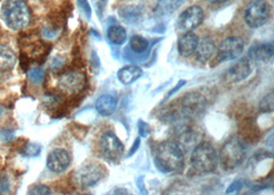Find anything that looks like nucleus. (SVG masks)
<instances>
[{
	"instance_id": "f257e3e1",
	"label": "nucleus",
	"mask_w": 274,
	"mask_h": 195,
	"mask_svg": "<svg viewBox=\"0 0 274 195\" xmlns=\"http://www.w3.org/2000/svg\"><path fill=\"white\" fill-rule=\"evenodd\" d=\"M156 167L166 174L177 173L183 168L184 150L176 141L162 142L155 151Z\"/></svg>"
},
{
	"instance_id": "f03ea898",
	"label": "nucleus",
	"mask_w": 274,
	"mask_h": 195,
	"mask_svg": "<svg viewBox=\"0 0 274 195\" xmlns=\"http://www.w3.org/2000/svg\"><path fill=\"white\" fill-rule=\"evenodd\" d=\"M0 16L7 27L13 31L25 29L31 20V12L25 0H5Z\"/></svg>"
},
{
	"instance_id": "7ed1b4c3",
	"label": "nucleus",
	"mask_w": 274,
	"mask_h": 195,
	"mask_svg": "<svg viewBox=\"0 0 274 195\" xmlns=\"http://www.w3.org/2000/svg\"><path fill=\"white\" fill-rule=\"evenodd\" d=\"M191 164L201 174H210L217 168L218 155L215 148L208 142L199 143L192 151Z\"/></svg>"
},
{
	"instance_id": "20e7f679",
	"label": "nucleus",
	"mask_w": 274,
	"mask_h": 195,
	"mask_svg": "<svg viewBox=\"0 0 274 195\" xmlns=\"http://www.w3.org/2000/svg\"><path fill=\"white\" fill-rule=\"evenodd\" d=\"M246 150L243 143L237 139L229 140L221 149L220 161L224 169L230 170L239 166L245 158Z\"/></svg>"
},
{
	"instance_id": "39448f33",
	"label": "nucleus",
	"mask_w": 274,
	"mask_h": 195,
	"mask_svg": "<svg viewBox=\"0 0 274 195\" xmlns=\"http://www.w3.org/2000/svg\"><path fill=\"white\" fill-rule=\"evenodd\" d=\"M271 14L270 6L265 0H255L245 10L244 21L249 28L257 29L264 26Z\"/></svg>"
},
{
	"instance_id": "423d86ee",
	"label": "nucleus",
	"mask_w": 274,
	"mask_h": 195,
	"mask_svg": "<svg viewBox=\"0 0 274 195\" xmlns=\"http://www.w3.org/2000/svg\"><path fill=\"white\" fill-rule=\"evenodd\" d=\"M244 50V41L241 37L231 36L224 39L217 50L218 63L228 62L239 58Z\"/></svg>"
},
{
	"instance_id": "0eeeda50",
	"label": "nucleus",
	"mask_w": 274,
	"mask_h": 195,
	"mask_svg": "<svg viewBox=\"0 0 274 195\" xmlns=\"http://www.w3.org/2000/svg\"><path fill=\"white\" fill-rule=\"evenodd\" d=\"M101 152L109 161H117L124 153V146L111 131L105 132L100 140Z\"/></svg>"
},
{
	"instance_id": "6e6552de",
	"label": "nucleus",
	"mask_w": 274,
	"mask_h": 195,
	"mask_svg": "<svg viewBox=\"0 0 274 195\" xmlns=\"http://www.w3.org/2000/svg\"><path fill=\"white\" fill-rule=\"evenodd\" d=\"M105 169L100 164H88L81 167L75 175L76 183L82 188L97 185L104 177Z\"/></svg>"
},
{
	"instance_id": "1a4fd4ad",
	"label": "nucleus",
	"mask_w": 274,
	"mask_h": 195,
	"mask_svg": "<svg viewBox=\"0 0 274 195\" xmlns=\"http://www.w3.org/2000/svg\"><path fill=\"white\" fill-rule=\"evenodd\" d=\"M85 75L77 70H70L62 74L58 80L59 87L67 93H77L81 91L85 85Z\"/></svg>"
},
{
	"instance_id": "9d476101",
	"label": "nucleus",
	"mask_w": 274,
	"mask_h": 195,
	"mask_svg": "<svg viewBox=\"0 0 274 195\" xmlns=\"http://www.w3.org/2000/svg\"><path fill=\"white\" fill-rule=\"evenodd\" d=\"M204 18L203 11L197 6H193L185 10L179 17L178 26L183 31H193L202 23Z\"/></svg>"
},
{
	"instance_id": "9b49d317",
	"label": "nucleus",
	"mask_w": 274,
	"mask_h": 195,
	"mask_svg": "<svg viewBox=\"0 0 274 195\" xmlns=\"http://www.w3.org/2000/svg\"><path fill=\"white\" fill-rule=\"evenodd\" d=\"M204 96L198 92H191L186 94L182 100V113L186 116L200 115L206 109Z\"/></svg>"
},
{
	"instance_id": "f8f14e48",
	"label": "nucleus",
	"mask_w": 274,
	"mask_h": 195,
	"mask_svg": "<svg viewBox=\"0 0 274 195\" xmlns=\"http://www.w3.org/2000/svg\"><path fill=\"white\" fill-rule=\"evenodd\" d=\"M71 164V156L68 151L62 148L54 149L50 152L47 159L48 168L55 174L64 173Z\"/></svg>"
},
{
	"instance_id": "ddd939ff",
	"label": "nucleus",
	"mask_w": 274,
	"mask_h": 195,
	"mask_svg": "<svg viewBox=\"0 0 274 195\" xmlns=\"http://www.w3.org/2000/svg\"><path fill=\"white\" fill-rule=\"evenodd\" d=\"M252 73L250 59L243 58L236 62L225 74V80L229 83L236 84L246 79Z\"/></svg>"
},
{
	"instance_id": "4468645a",
	"label": "nucleus",
	"mask_w": 274,
	"mask_h": 195,
	"mask_svg": "<svg viewBox=\"0 0 274 195\" xmlns=\"http://www.w3.org/2000/svg\"><path fill=\"white\" fill-rule=\"evenodd\" d=\"M198 41V37L192 31L183 34L178 41L179 54L185 58L190 57L192 54L195 53Z\"/></svg>"
},
{
	"instance_id": "2eb2a0df",
	"label": "nucleus",
	"mask_w": 274,
	"mask_h": 195,
	"mask_svg": "<svg viewBox=\"0 0 274 195\" xmlns=\"http://www.w3.org/2000/svg\"><path fill=\"white\" fill-rule=\"evenodd\" d=\"M216 52V44L210 37H204L198 41L196 47V59L201 63H207L214 56Z\"/></svg>"
},
{
	"instance_id": "dca6fc26",
	"label": "nucleus",
	"mask_w": 274,
	"mask_h": 195,
	"mask_svg": "<svg viewBox=\"0 0 274 195\" xmlns=\"http://www.w3.org/2000/svg\"><path fill=\"white\" fill-rule=\"evenodd\" d=\"M117 101L113 95L103 94L96 102V110L98 113L104 117H108L114 113L116 110Z\"/></svg>"
},
{
	"instance_id": "f3484780",
	"label": "nucleus",
	"mask_w": 274,
	"mask_h": 195,
	"mask_svg": "<svg viewBox=\"0 0 274 195\" xmlns=\"http://www.w3.org/2000/svg\"><path fill=\"white\" fill-rule=\"evenodd\" d=\"M143 75V70L138 66H125L118 70L117 78L124 84L128 85L138 80Z\"/></svg>"
},
{
	"instance_id": "a211bd4d",
	"label": "nucleus",
	"mask_w": 274,
	"mask_h": 195,
	"mask_svg": "<svg viewBox=\"0 0 274 195\" xmlns=\"http://www.w3.org/2000/svg\"><path fill=\"white\" fill-rule=\"evenodd\" d=\"M273 43H264L253 47L248 53V56L250 60H256L259 62H268L273 58Z\"/></svg>"
},
{
	"instance_id": "6ab92c4d",
	"label": "nucleus",
	"mask_w": 274,
	"mask_h": 195,
	"mask_svg": "<svg viewBox=\"0 0 274 195\" xmlns=\"http://www.w3.org/2000/svg\"><path fill=\"white\" fill-rule=\"evenodd\" d=\"M183 4L184 0H158L154 13L157 17L170 16L174 14Z\"/></svg>"
},
{
	"instance_id": "aec40b11",
	"label": "nucleus",
	"mask_w": 274,
	"mask_h": 195,
	"mask_svg": "<svg viewBox=\"0 0 274 195\" xmlns=\"http://www.w3.org/2000/svg\"><path fill=\"white\" fill-rule=\"evenodd\" d=\"M17 63V57L14 51L4 44H0V72L13 69Z\"/></svg>"
},
{
	"instance_id": "412c9836",
	"label": "nucleus",
	"mask_w": 274,
	"mask_h": 195,
	"mask_svg": "<svg viewBox=\"0 0 274 195\" xmlns=\"http://www.w3.org/2000/svg\"><path fill=\"white\" fill-rule=\"evenodd\" d=\"M107 36L109 41L114 45H122L126 41V30L118 25L109 27L107 31Z\"/></svg>"
},
{
	"instance_id": "4be33fe9",
	"label": "nucleus",
	"mask_w": 274,
	"mask_h": 195,
	"mask_svg": "<svg viewBox=\"0 0 274 195\" xmlns=\"http://www.w3.org/2000/svg\"><path fill=\"white\" fill-rule=\"evenodd\" d=\"M119 16L127 23H136L141 18V9L135 6H127L119 10Z\"/></svg>"
},
{
	"instance_id": "5701e85b",
	"label": "nucleus",
	"mask_w": 274,
	"mask_h": 195,
	"mask_svg": "<svg viewBox=\"0 0 274 195\" xmlns=\"http://www.w3.org/2000/svg\"><path fill=\"white\" fill-rule=\"evenodd\" d=\"M129 46L133 53L143 54L144 52H146L148 50L149 42L145 37H143L141 35H133L130 38Z\"/></svg>"
},
{
	"instance_id": "b1692460",
	"label": "nucleus",
	"mask_w": 274,
	"mask_h": 195,
	"mask_svg": "<svg viewBox=\"0 0 274 195\" xmlns=\"http://www.w3.org/2000/svg\"><path fill=\"white\" fill-rule=\"evenodd\" d=\"M41 150L42 147L38 143H27L22 147L21 153L26 157H37L40 155Z\"/></svg>"
},
{
	"instance_id": "393cba45",
	"label": "nucleus",
	"mask_w": 274,
	"mask_h": 195,
	"mask_svg": "<svg viewBox=\"0 0 274 195\" xmlns=\"http://www.w3.org/2000/svg\"><path fill=\"white\" fill-rule=\"evenodd\" d=\"M260 111L263 113H271L274 110V94L273 92H269L266 94L260 102Z\"/></svg>"
},
{
	"instance_id": "a878e982",
	"label": "nucleus",
	"mask_w": 274,
	"mask_h": 195,
	"mask_svg": "<svg viewBox=\"0 0 274 195\" xmlns=\"http://www.w3.org/2000/svg\"><path fill=\"white\" fill-rule=\"evenodd\" d=\"M28 77L34 84H41L45 77V72L41 67H33L28 70Z\"/></svg>"
},
{
	"instance_id": "bb28decb",
	"label": "nucleus",
	"mask_w": 274,
	"mask_h": 195,
	"mask_svg": "<svg viewBox=\"0 0 274 195\" xmlns=\"http://www.w3.org/2000/svg\"><path fill=\"white\" fill-rule=\"evenodd\" d=\"M16 140V132L13 129L5 128L0 130V141L4 143H12Z\"/></svg>"
},
{
	"instance_id": "cd10ccee",
	"label": "nucleus",
	"mask_w": 274,
	"mask_h": 195,
	"mask_svg": "<svg viewBox=\"0 0 274 195\" xmlns=\"http://www.w3.org/2000/svg\"><path fill=\"white\" fill-rule=\"evenodd\" d=\"M58 32H59V28L56 27V25H47L43 27L42 29V36L47 39H53L55 38L57 35H58Z\"/></svg>"
},
{
	"instance_id": "c85d7f7f",
	"label": "nucleus",
	"mask_w": 274,
	"mask_h": 195,
	"mask_svg": "<svg viewBox=\"0 0 274 195\" xmlns=\"http://www.w3.org/2000/svg\"><path fill=\"white\" fill-rule=\"evenodd\" d=\"M29 194H35V195H49V194H52V191H51V188L45 186V185H42V184H39V185H35L33 186L29 192Z\"/></svg>"
},
{
	"instance_id": "c756f323",
	"label": "nucleus",
	"mask_w": 274,
	"mask_h": 195,
	"mask_svg": "<svg viewBox=\"0 0 274 195\" xmlns=\"http://www.w3.org/2000/svg\"><path fill=\"white\" fill-rule=\"evenodd\" d=\"M11 190V182L6 173H0V193H9Z\"/></svg>"
},
{
	"instance_id": "7c9ffc66",
	"label": "nucleus",
	"mask_w": 274,
	"mask_h": 195,
	"mask_svg": "<svg viewBox=\"0 0 274 195\" xmlns=\"http://www.w3.org/2000/svg\"><path fill=\"white\" fill-rule=\"evenodd\" d=\"M90 69L95 74H98L101 69V62L96 52H93L90 56Z\"/></svg>"
},
{
	"instance_id": "2f4dec72",
	"label": "nucleus",
	"mask_w": 274,
	"mask_h": 195,
	"mask_svg": "<svg viewBox=\"0 0 274 195\" xmlns=\"http://www.w3.org/2000/svg\"><path fill=\"white\" fill-rule=\"evenodd\" d=\"M19 63H20V67L24 71H28L29 70V67H30V58L28 57V55L26 53L21 52L20 57H19Z\"/></svg>"
},
{
	"instance_id": "473e14b6",
	"label": "nucleus",
	"mask_w": 274,
	"mask_h": 195,
	"mask_svg": "<svg viewBox=\"0 0 274 195\" xmlns=\"http://www.w3.org/2000/svg\"><path fill=\"white\" fill-rule=\"evenodd\" d=\"M77 4L82 13L85 15V17L89 19L92 16V9L89 7V4L87 3V0H77Z\"/></svg>"
},
{
	"instance_id": "72a5a7b5",
	"label": "nucleus",
	"mask_w": 274,
	"mask_h": 195,
	"mask_svg": "<svg viewBox=\"0 0 274 195\" xmlns=\"http://www.w3.org/2000/svg\"><path fill=\"white\" fill-rule=\"evenodd\" d=\"M243 184H244V182H242V181H235V182H233V183L228 187L226 193H227V194L238 193V192L242 189Z\"/></svg>"
},
{
	"instance_id": "f704fd0d",
	"label": "nucleus",
	"mask_w": 274,
	"mask_h": 195,
	"mask_svg": "<svg viewBox=\"0 0 274 195\" xmlns=\"http://www.w3.org/2000/svg\"><path fill=\"white\" fill-rule=\"evenodd\" d=\"M64 64H65V59L63 57L57 56L51 61V68L53 70H58V69L62 68L64 66Z\"/></svg>"
},
{
	"instance_id": "c9c22d12",
	"label": "nucleus",
	"mask_w": 274,
	"mask_h": 195,
	"mask_svg": "<svg viewBox=\"0 0 274 195\" xmlns=\"http://www.w3.org/2000/svg\"><path fill=\"white\" fill-rule=\"evenodd\" d=\"M139 133H140L141 137H143V138H146L150 133L149 126L146 123L142 121V120L139 121Z\"/></svg>"
},
{
	"instance_id": "e433bc0d",
	"label": "nucleus",
	"mask_w": 274,
	"mask_h": 195,
	"mask_svg": "<svg viewBox=\"0 0 274 195\" xmlns=\"http://www.w3.org/2000/svg\"><path fill=\"white\" fill-rule=\"evenodd\" d=\"M140 143H141L140 138H136L135 141H134V143L132 144V147H131L129 153H128V156H131V155H133V154L136 152V150H138V148H139V146H140Z\"/></svg>"
},
{
	"instance_id": "4c0bfd02",
	"label": "nucleus",
	"mask_w": 274,
	"mask_h": 195,
	"mask_svg": "<svg viewBox=\"0 0 274 195\" xmlns=\"http://www.w3.org/2000/svg\"><path fill=\"white\" fill-rule=\"evenodd\" d=\"M185 83H186V80H180L178 83H177V85L169 92V94H168V96H171V95H173L174 93H176L182 86H184L185 85Z\"/></svg>"
},
{
	"instance_id": "58836bf2",
	"label": "nucleus",
	"mask_w": 274,
	"mask_h": 195,
	"mask_svg": "<svg viewBox=\"0 0 274 195\" xmlns=\"http://www.w3.org/2000/svg\"><path fill=\"white\" fill-rule=\"evenodd\" d=\"M94 3H95V6L96 8L98 9L97 11H102L104 10L106 4H107V0H94Z\"/></svg>"
},
{
	"instance_id": "ea45409f",
	"label": "nucleus",
	"mask_w": 274,
	"mask_h": 195,
	"mask_svg": "<svg viewBox=\"0 0 274 195\" xmlns=\"http://www.w3.org/2000/svg\"><path fill=\"white\" fill-rule=\"evenodd\" d=\"M208 2L212 5H222L229 2V0H208Z\"/></svg>"
},
{
	"instance_id": "a19ab883",
	"label": "nucleus",
	"mask_w": 274,
	"mask_h": 195,
	"mask_svg": "<svg viewBox=\"0 0 274 195\" xmlns=\"http://www.w3.org/2000/svg\"><path fill=\"white\" fill-rule=\"evenodd\" d=\"M5 113V107L3 106H0V116H3Z\"/></svg>"
}]
</instances>
